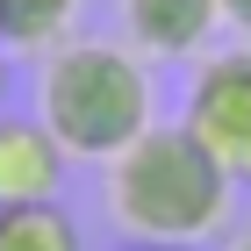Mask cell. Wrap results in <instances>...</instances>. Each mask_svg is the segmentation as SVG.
Masks as SVG:
<instances>
[{
    "instance_id": "obj_1",
    "label": "cell",
    "mask_w": 251,
    "mask_h": 251,
    "mask_svg": "<svg viewBox=\"0 0 251 251\" xmlns=\"http://www.w3.org/2000/svg\"><path fill=\"white\" fill-rule=\"evenodd\" d=\"M237 179L179 122H151L122 158H108V223L136 251H194L230 223Z\"/></svg>"
},
{
    "instance_id": "obj_2",
    "label": "cell",
    "mask_w": 251,
    "mask_h": 251,
    "mask_svg": "<svg viewBox=\"0 0 251 251\" xmlns=\"http://www.w3.org/2000/svg\"><path fill=\"white\" fill-rule=\"evenodd\" d=\"M43 122L65 144V158L108 165L158 122L151 100V65L129 43H100V36H72L65 50L43 58Z\"/></svg>"
},
{
    "instance_id": "obj_3",
    "label": "cell",
    "mask_w": 251,
    "mask_h": 251,
    "mask_svg": "<svg viewBox=\"0 0 251 251\" xmlns=\"http://www.w3.org/2000/svg\"><path fill=\"white\" fill-rule=\"evenodd\" d=\"M179 129H187L237 187H251V43L208 50V58L194 65L187 100H179Z\"/></svg>"
},
{
    "instance_id": "obj_4",
    "label": "cell",
    "mask_w": 251,
    "mask_h": 251,
    "mask_svg": "<svg viewBox=\"0 0 251 251\" xmlns=\"http://www.w3.org/2000/svg\"><path fill=\"white\" fill-rule=\"evenodd\" d=\"M136 58H201L223 29V0H115Z\"/></svg>"
},
{
    "instance_id": "obj_5",
    "label": "cell",
    "mask_w": 251,
    "mask_h": 251,
    "mask_svg": "<svg viewBox=\"0 0 251 251\" xmlns=\"http://www.w3.org/2000/svg\"><path fill=\"white\" fill-rule=\"evenodd\" d=\"M65 144L50 136L43 115H0V208L22 201H58L65 187Z\"/></svg>"
},
{
    "instance_id": "obj_6",
    "label": "cell",
    "mask_w": 251,
    "mask_h": 251,
    "mask_svg": "<svg viewBox=\"0 0 251 251\" xmlns=\"http://www.w3.org/2000/svg\"><path fill=\"white\" fill-rule=\"evenodd\" d=\"M79 15L86 0H7V50H29V58H50L79 36Z\"/></svg>"
},
{
    "instance_id": "obj_7",
    "label": "cell",
    "mask_w": 251,
    "mask_h": 251,
    "mask_svg": "<svg viewBox=\"0 0 251 251\" xmlns=\"http://www.w3.org/2000/svg\"><path fill=\"white\" fill-rule=\"evenodd\" d=\"M0 251H86V237L58 201H22L0 208Z\"/></svg>"
},
{
    "instance_id": "obj_8",
    "label": "cell",
    "mask_w": 251,
    "mask_h": 251,
    "mask_svg": "<svg viewBox=\"0 0 251 251\" xmlns=\"http://www.w3.org/2000/svg\"><path fill=\"white\" fill-rule=\"evenodd\" d=\"M223 22H230L237 36H244V43H251V0H223Z\"/></svg>"
},
{
    "instance_id": "obj_9",
    "label": "cell",
    "mask_w": 251,
    "mask_h": 251,
    "mask_svg": "<svg viewBox=\"0 0 251 251\" xmlns=\"http://www.w3.org/2000/svg\"><path fill=\"white\" fill-rule=\"evenodd\" d=\"M7 100H15V58H7V43H0V115H7Z\"/></svg>"
},
{
    "instance_id": "obj_10",
    "label": "cell",
    "mask_w": 251,
    "mask_h": 251,
    "mask_svg": "<svg viewBox=\"0 0 251 251\" xmlns=\"http://www.w3.org/2000/svg\"><path fill=\"white\" fill-rule=\"evenodd\" d=\"M223 251H251V230H244V237H230V244H223Z\"/></svg>"
},
{
    "instance_id": "obj_11",
    "label": "cell",
    "mask_w": 251,
    "mask_h": 251,
    "mask_svg": "<svg viewBox=\"0 0 251 251\" xmlns=\"http://www.w3.org/2000/svg\"><path fill=\"white\" fill-rule=\"evenodd\" d=\"M0 36H7V0H0Z\"/></svg>"
},
{
    "instance_id": "obj_12",
    "label": "cell",
    "mask_w": 251,
    "mask_h": 251,
    "mask_svg": "<svg viewBox=\"0 0 251 251\" xmlns=\"http://www.w3.org/2000/svg\"><path fill=\"white\" fill-rule=\"evenodd\" d=\"M129 251H136V244H129Z\"/></svg>"
}]
</instances>
